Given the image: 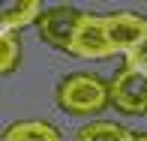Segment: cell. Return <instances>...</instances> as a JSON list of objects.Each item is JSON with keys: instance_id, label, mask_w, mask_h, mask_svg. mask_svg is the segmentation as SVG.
Masks as SVG:
<instances>
[{"instance_id": "10", "label": "cell", "mask_w": 147, "mask_h": 141, "mask_svg": "<svg viewBox=\"0 0 147 141\" xmlns=\"http://www.w3.org/2000/svg\"><path fill=\"white\" fill-rule=\"evenodd\" d=\"M126 66L135 69V72H141V75H147V36L141 39V45H138L135 51L126 54Z\"/></svg>"}, {"instance_id": "2", "label": "cell", "mask_w": 147, "mask_h": 141, "mask_svg": "<svg viewBox=\"0 0 147 141\" xmlns=\"http://www.w3.org/2000/svg\"><path fill=\"white\" fill-rule=\"evenodd\" d=\"M69 54H75L81 60H105V57L114 54V48L108 42V30H105V15L84 12L81 21H78V30H75Z\"/></svg>"}, {"instance_id": "3", "label": "cell", "mask_w": 147, "mask_h": 141, "mask_svg": "<svg viewBox=\"0 0 147 141\" xmlns=\"http://www.w3.org/2000/svg\"><path fill=\"white\" fill-rule=\"evenodd\" d=\"M84 12L72 9V6H54V9H45L42 18L36 21L39 36L45 39L48 45H54L60 51H69L72 48V39H75L78 21H81Z\"/></svg>"}, {"instance_id": "11", "label": "cell", "mask_w": 147, "mask_h": 141, "mask_svg": "<svg viewBox=\"0 0 147 141\" xmlns=\"http://www.w3.org/2000/svg\"><path fill=\"white\" fill-rule=\"evenodd\" d=\"M135 141H147V132H138V135H135Z\"/></svg>"}, {"instance_id": "9", "label": "cell", "mask_w": 147, "mask_h": 141, "mask_svg": "<svg viewBox=\"0 0 147 141\" xmlns=\"http://www.w3.org/2000/svg\"><path fill=\"white\" fill-rule=\"evenodd\" d=\"M21 60V42H18V33H0V69L3 75H9L12 69Z\"/></svg>"}, {"instance_id": "8", "label": "cell", "mask_w": 147, "mask_h": 141, "mask_svg": "<svg viewBox=\"0 0 147 141\" xmlns=\"http://www.w3.org/2000/svg\"><path fill=\"white\" fill-rule=\"evenodd\" d=\"M75 141H135V132L120 126V123L96 120V123L81 126V129L75 132Z\"/></svg>"}, {"instance_id": "7", "label": "cell", "mask_w": 147, "mask_h": 141, "mask_svg": "<svg viewBox=\"0 0 147 141\" xmlns=\"http://www.w3.org/2000/svg\"><path fill=\"white\" fill-rule=\"evenodd\" d=\"M3 141H63V138L45 120H21L3 132Z\"/></svg>"}, {"instance_id": "6", "label": "cell", "mask_w": 147, "mask_h": 141, "mask_svg": "<svg viewBox=\"0 0 147 141\" xmlns=\"http://www.w3.org/2000/svg\"><path fill=\"white\" fill-rule=\"evenodd\" d=\"M42 3L39 0H6L0 12V33H18L21 27L42 18Z\"/></svg>"}, {"instance_id": "4", "label": "cell", "mask_w": 147, "mask_h": 141, "mask_svg": "<svg viewBox=\"0 0 147 141\" xmlns=\"http://www.w3.org/2000/svg\"><path fill=\"white\" fill-rule=\"evenodd\" d=\"M111 102L123 114H147V75L123 66L111 81Z\"/></svg>"}, {"instance_id": "1", "label": "cell", "mask_w": 147, "mask_h": 141, "mask_svg": "<svg viewBox=\"0 0 147 141\" xmlns=\"http://www.w3.org/2000/svg\"><path fill=\"white\" fill-rule=\"evenodd\" d=\"M111 102V84L90 72L66 75L57 84V105L69 114H99Z\"/></svg>"}, {"instance_id": "5", "label": "cell", "mask_w": 147, "mask_h": 141, "mask_svg": "<svg viewBox=\"0 0 147 141\" xmlns=\"http://www.w3.org/2000/svg\"><path fill=\"white\" fill-rule=\"evenodd\" d=\"M105 30L114 54H129L147 36V18L138 12H114V15H105Z\"/></svg>"}]
</instances>
